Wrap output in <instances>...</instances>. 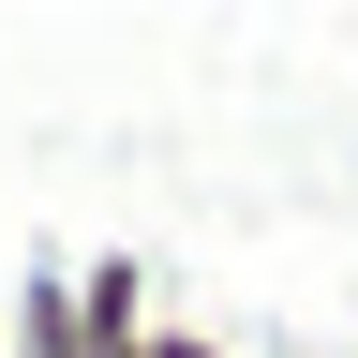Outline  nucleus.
Here are the masks:
<instances>
[{
  "mask_svg": "<svg viewBox=\"0 0 358 358\" xmlns=\"http://www.w3.org/2000/svg\"><path fill=\"white\" fill-rule=\"evenodd\" d=\"M75 329H90V358H134L164 329V313H150V268H134V254H90L75 268Z\"/></svg>",
  "mask_w": 358,
  "mask_h": 358,
  "instance_id": "nucleus-1",
  "label": "nucleus"
},
{
  "mask_svg": "<svg viewBox=\"0 0 358 358\" xmlns=\"http://www.w3.org/2000/svg\"><path fill=\"white\" fill-rule=\"evenodd\" d=\"M15 358H90V329H75V268H30V284H15Z\"/></svg>",
  "mask_w": 358,
  "mask_h": 358,
  "instance_id": "nucleus-2",
  "label": "nucleus"
},
{
  "mask_svg": "<svg viewBox=\"0 0 358 358\" xmlns=\"http://www.w3.org/2000/svg\"><path fill=\"white\" fill-rule=\"evenodd\" d=\"M134 358H224V343H209V329H179V313H164V329L134 343Z\"/></svg>",
  "mask_w": 358,
  "mask_h": 358,
  "instance_id": "nucleus-3",
  "label": "nucleus"
}]
</instances>
